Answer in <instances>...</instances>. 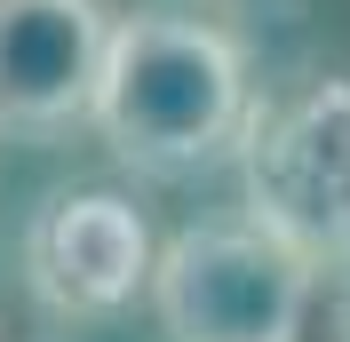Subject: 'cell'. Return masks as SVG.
<instances>
[{
  "instance_id": "7a4b0ae2",
  "label": "cell",
  "mask_w": 350,
  "mask_h": 342,
  "mask_svg": "<svg viewBox=\"0 0 350 342\" xmlns=\"http://www.w3.org/2000/svg\"><path fill=\"white\" fill-rule=\"evenodd\" d=\"M319 278L327 271L255 215L191 223L152 263V311L167 342H303Z\"/></svg>"
},
{
  "instance_id": "6da1fadb",
  "label": "cell",
  "mask_w": 350,
  "mask_h": 342,
  "mask_svg": "<svg viewBox=\"0 0 350 342\" xmlns=\"http://www.w3.org/2000/svg\"><path fill=\"white\" fill-rule=\"evenodd\" d=\"M255 80H247L239 40L199 8H135L111 16L104 80H96V135L111 159L152 183L199 175L215 159H239Z\"/></svg>"
},
{
  "instance_id": "3957f363",
  "label": "cell",
  "mask_w": 350,
  "mask_h": 342,
  "mask_svg": "<svg viewBox=\"0 0 350 342\" xmlns=\"http://www.w3.org/2000/svg\"><path fill=\"white\" fill-rule=\"evenodd\" d=\"M247 215L319 271H350V80H310L286 104L247 111L239 135Z\"/></svg>"
},
{
  "instance_id": "277c9868",
  "label": "cell",
  "mask_w": 350,
  "mask_h": 342,
  "mask_svg": "<svg viewBox=\"0 0 350 342\" xmlns=\"http://www.w3.org/2000/svg\"><path fill=\"white\" fill-rule=\"evenodd\" d=\"M152 223L120 192H56L24 231V287L64 326L120 319L135 295H152Z\"/></svg>"
},
{
  "instance_id": "5b68a950",
  "label": "cell",
  "mask_w": 350,
  "mask_h": 342,
  "mask_svg": "<svg viewBox=\"0 0 350 342\" xmlns=\"http://www.w3.org/2000/svg\"><path fill=\"white\" fill-rule=\"evenodd\" d=\"M111 48L104 0H0V135L48 144L88 120Z\"/></svg>"
},
{
  "instance_id": "52a82bcc",
  "label": "cell",
  "mask_w": 350,
  "mask_h": 342,
  "mask_svg": "<svg viewBox=\"0 0 350 342\" xmlns=\"http://www.w3.org/2000/svg\"><path fill=\"white\" fill-rule=\"evenodd\" d=\"M334 342H350V334H334Z\"/></svg>"
},
{
  "instance_id": "8992f818",
  "label": "cell",
  "mask_w": 350,
  "mask_h": 342,
  "mask_svg": "<svg viewBox=\"0 0 350 342\" xmlns=\"http://www.w3.org/2000/svg\"><path fill=\"white\" fill-rule=\"evenodd\" d=\"M0 342H8V326H0Z\"/></svg>"
}]
</instances>
